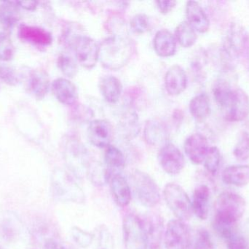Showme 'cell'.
<instances>
[{
  "instance_id": "1",
  "label": "cell",
  "mask_w": 249,
  "mask_h": 249,
  "mask_svg": "<svg viewBox=\"0 0 249 249\" xmlns=\"http://www.w3.org/2000/svg\"><path fill=\"white\" fill-rule=\"evenodd\" d=\"M135 51L136 45L132 39L122 35H115L101 44L99 59L105 68L120 70L130 61Z\"/></svg>"
},
{
  "instance_id": "2",
  "label": "cell",
  "mask_w": 249,
  "mask_h": 249,
  "mask_svg": "<svg viewBox=\"0 0 249 249\" xmlns=\"http://www.w3.org/2000/svg\"><path fill=\"white\" fill-rule=\"evenodd\" d=\"M246 207V200L236 193L219 194L215 203L214 228H233L244 216Z\"/></svg>"
},
{
  "instance_id": "3",
  "label": "cell",
  "mask_w": 249,
  "mask_h": 249,
  "mask_svg": "<svg viewBox=\"0 0 249 249\" xmlns=\"http://www.w3.org/2000/svg\"><path fill=\"white\" fill-rule=\"evenodd\" d=\"M130 179L133 191L141 204L146 208H153L159 203L160 189L150 175L136 170L132 173Z\"/></svg>"
},
{
  "instance_id": "4",
  "label": "cell",
  "mask_w": 249,
  "mask_h": 249,
  "mask_svg": "<svg viewBox=\"0 0 249 249\" xmlns=\"http://www.w3.org/2000/svg\"><path fill=\"white\" fill-rule=\"evenodd\" d=\"M51 187L54 197L60 201L82 204L86 195L77 181L69 174L60 172L52 178Z\"/></svg>"
},
{
  "instance_id": "5",
  "label": "cell",
  "mask_w": 249,
  "mask_h": 249,
  "mask_svg": "<svg viewBox=\"0 0 249 249\" xmlns=\"http://www.w3.org/2000/svg\"><path fill=\"white\" fill-rule=\"evenodd\" d=\"M164 199L170 210L178 220H189L193 214L192 202L184 189L169 183L163 190Z\"/></svg>"
},
{
  "instance_id": "6",
  "label": "cell",
  "mask_w": 249,
  "mask_h": 249,
  "mask_svg": "<svg viewBox=\"0 0 249 249\" xmlns=\"http://www.w3.org/2000/svg\"><path fill=\"white\" fill-rule=\"evenodd\" d=\"M249 40V35L247 29L240 23H232L224 41V58L230 61L244 55Z\"/></svg>"
},
{
  "instance_id": "7",
  "label": "cell",
  "mask_w": 249,
  "mask_h": 249,
  "mask_svg": "<svg viewBox=\"0 0 249 249\" xmlns=\"http://www.w3.org/2000/svg\"><path fill=\"white\" fill-rule=\"evenodd\" d=\"M125 249H149L147 238L141 218L127 214L123 222Z\"/></svg>"
},
{
  "instance_id": "8",
  "label": "cell",
  "mask_w": 249,
  "mask_h": 249,
  "mask_svg": "<svg viewBox=\"0 0 249 249\" xmlns=\"http://www.w3.org/2000/svg\"><path fill=\"white\" fill-rule=\"evenodd\" d=\"M191 231L187 224L178 219L170 221L165 228V246L166 249H186L191 241Z\"/></svg>"
},
{
  "instance_id": "9",
  "label": "cell",
  "mask_w": 249,
  "mask_h": 249,
  "mask_svg": "<svg viewBox=\"0 0 249 249\" xmlns=\"http://www.w3.org/2000/svg\"><path fill=\"white\" fill-rule=\"evenodd\" d=\"M74 41V51L79 64L85 68H93L99 60V45L89 37H79Z\"/></svg>"
},
{
  "instance_id": "10",
  "label": "cell",
  "mask_w": 249,
  "mask_h": 249,
  "mask_svg": "<svg viewBox=\"0 0 249 249\" xmlns=\"http://www.w3.org/2000/svg\"><path fill=\"white\" fill-rule=\"evenodd\" d=\"M223 111L228 121L237 122L245 119L249 114V97L247 94L240 88L234 89Z\"/></svg>"
},
{
  "instance_id": "11",
  "label": "cell",
  "mask_w": 249,
  "mask_h": 249,
  "mask_svg": "<svg viewBox=\"0 0 249 249\" xmlns=\"http://www.w3.org/2000/svg\"><path fill=\"white\" fill-rule=\"evenodd\" d=\"M160 165L169 175L180 173L185 166V159L181 151L171 143L164 145L158 153Z\"/></svg>"
},
{
  "instance_id": "12",
  "label": "cell",
  "mask_w": 249,
  "mask_h": 249,
  "mask_svg": "<svg viewBox=\"0 0 249 249\" xmlns=\"http://www.w3.org/2000/svg\"><path fill=\"white\" fill-rule=\"evenodd\" d=\"M209 148L207 138L199 133L191 134L184 143V152L194 165L203 163Z\"/></svg>"
},
{
  "instance_id": "13",
  "label": "cell",
  "mask_w": 249,
  "mask_h": 249,
  "mask_svg": "<svg viewBox=\"0 0 249 249\" xmlns=\"http://www.w3.org/2000/svg\"><path fill=\"white\" fill-rule=\"evenodd\" d=\"M88 135L90 143L96 147H108L113 137L112 125L107 120H94L89 125Z\"/></svg>"
},
{
  "instance_id": "14",
  "label": "cell",
  "mask_w": 249,
  "mask_h": 249,
  "mask_svg": "<svg viewBox=\"0 0 249 249\" xmlns=\"http://www.w3.org/2000/svg\"><path fill=\"white\" fill-rule=\"evenodd\" d=\"M141 219L146 232L149 249H160L163 233V221L160 216L150 214Z\"/></svg>"
},
{
  "instance_id": "15",
  "label": "cell",
  "mask_w": 249,
  "mask_h": 249,
  "mask_svg": "<svg viewBox=\"0 0 249 249\" xmlns=\"http://www.w3.org/2000/svg\"><path fill=\"white\" fill-rule=\"evenodd\" d=\"M186 15L189 24L200 33H206L209 31L210 21L198 2L190 1L186 6Z\"/></svg>"
},
{
  "instance_id": "16",
  "label": "cell",
  "mask_w": 249,
  "mask_h": 249,
  "mask_svg": "<svg viewBox=\"0 0 249 249\" xmlns=\"http://www.w3.org/2000/svg\"><path fill=\"white\" fill-rule=\"evenodd\" d=\"M52 91L55 98L64 105H74L78 99V94L74 83L64 77L57 78L53 82Z\"/></svg>"
},
{
  "instance_id": "17",
  "label": "cell",
  "mask_w": 249,
  "mask_h": 249,
  "mask_svg": "<svg viewBox=\"0 0 249 249\" xmlns=\"http://www.w3.org/2000/svg\"><path fill=\"white\" fill-rule=\"evenodd\" d=\"M165 89L169 95L176 96L182 93L187 86V77L182 67L174 65L167 71L165 77Z\"/></svg>"
},
{
  "instance_id": "18",
  "label": "cell",
  "mask_w": 249,
  "mask_h": 249,
  "mask_svg": "<svg viewBox=\"0 0 249 249\" xmlns=\"http://www.w3.org/2000/svg\"><path fill=\"white\" fill-rule=\"evenodd\" d=\"M110 189L114 200L120 207L124 208L130 204L131 192L127 180L121 173L111 175Z\"/></svg>"
},
{
  "instance_id": "19",
  "label": "cell",
  "mask_w": 249,
  "mask_h": 249,
  "mask_svg": "<svg viewBox=\"0 0 249 249\" xmlns=\"http://www.w3.org/2000/svg\"><path fill=\"white\" fill-rule=\"evenodd\" d=\"M19 37L23 40L39 46H48L52 43L53 38L51 33L37 26L21 24L19 27Z\"/></svg>"
},
{
  "instance_id": "20",
  "label": "cell",
  "mask_w": 249,
  "mask_h": 249,
  "mask_svg": "<svg viewBox=\"0 0 249 249\" xmlns=\"http://www.w3.org/2000/svg\"><path fill=\"white\" fill-rule=\"evenodd\" d=\"M210 189L207 185L202 184L194 190L192 201L193 213L200 220L207 219L209 211L210 201Z\"/></svg>"
},
{
  "instance_id": "21",
  "label": "cell",
  "mask_w": 249,
  "mask_h": 249,
  "mask_svg": "<svg viewBox=\"0 0 249 249\" xmlns=\"http://www.w3.org/2000/svg\"><path fill=\"white\" fill-rule=\"evenodd\" d=\"M155 52L161 57H172L177 51V39L166 29L158 31L153 40Z\"/></svg>"
},
{
  "instance_id": "22",
  "label": "cell",
  "mask_w": 249,
  "mask_h": 249,
  "mask_svg": "<svg viewBox=\"0 0 249 249\" xmlns=\"http://www.w3.org/2000/svg\"><path fill=\"white\" fill-rule=\"evenodd\" d=\"M222 181L228 185L243 187L249 184V165H232L224 170Z\"/></svg>"
},
{
  "instance_id": "23",
  "label": "cell",
  "mask_w": 249,
  "mask_h": 249,
  "mask_svg": "<svg viewBox=\"0 0 249 249\" xmlns=\"http://www.w3.org/2000/svg\"><path fill=\"white\" fill-rule=\"evenodd\" d=\"M101 93L109 103H116L122 93V84L115 76H107L102 77L99 83Z\"/></svg>"
},
{
  "instance_id": "24",
  "label": "cell",
  "mask_w": 249,
  "mask_h": 249,
  "mask_svg": "<svg viewBox=\"0 0 249 249\" xmlns=\"http://www.w3.org/2000/svg\"><path fill=\"white\" fill-rule=\"evenodd\" d=\"M29 87L35 97L42 99L49 91L50 77L43 70H35L31 73Z\"/></svg>"
},
{
  "instance_id": "25",
  "label": "cell",
  "mask_w": 249,
  "mask_h": 249,
  "mask_svg": "<svg viewBox=\"0 0 249 249\" xmlns=\"http://www.w3.org/2000/svg\"><path fill=\"white\" fill-rule=\"evenodd\" d=\"M19 7L17 1H4L0 4V23L4 29H12L18 22Z\"/></svg>"
},
{
  "instance_id": "26",
  "label": "cell",
  "mask_w": 249,
  "mask_h": 249,
  "mask_svg": "<svg viewBox=\"0 0 249 249\" xmlns=\"http://www.w3.org/2000/svg\"><path fill=\"white\" fill-rule=\"evenodd\" d=\"M145 140L152 146L164 143L168 138V133L165 126L156 120L147 121L144 128Z\"/></svg>"
},
{
  "instance_id": "27",
  "label": "cell",
  "mask_w": 249,
  "mask_h": 249,
  "mask_svg": "<svg viewBox=\"0 0 249 249\" xmlns=\"http://www.w3.org/2000/svg\"><path fill=\"white\" fill-rule=\"evenodd\" d=\"M190 111L197 121L206 119L212 111L209 96L206 94H200L193 97L190 101Z\"/></svg>"
},
{
  "instance_id": "28",
  "label": "cell",
  "mask_w": 249,
  "mask_h": 249,
  "mask_svg": "<svg viewBox=\"0 0 249 249\" xmlns=\"http://www.w3.org/2000/svg\"><path fill=\"white\" fill-rule=\"evenodd\" d=\"M105 163H106L107 170L112 174L121 173V171L124 169L125 160L123 152L118 148L109 145L107 147L105 154Z\"/></svg>"
},
{
  "instance_id": "29",
  "label": "cell",
  "mask_w": 249,
  "mask_h": 249,
  "mask_svg": "<svg viewBox=\"0 0 249 249\" xmlns=\"http://www.w3.org/2000/svg\"><path fill=\"white\" fill-rule=\"evenodd\" d=\"M176 39L181 46L190 48L197 41L196 31L189 24L188 22H181L178 25L175 32Z\"/></svg>"
},
{
  "instance_id": "30",
  "label": "cell",
  "mask_w": 249,
  "mask_h": 249,
  "mask_svg": "<svg viewBox=\"0 0 249 249\" xmlns=\"http://www.w3.org/2000/svg\"><path fill=\"white\" fill-rule=\"evenodd\" d=\"M234 89L228 81L218 79L213 86V94L215 100L222 109L225 108L232 96Z\"/></svg>"
},
{
  "instance_id": "31",
  "label": "cell",
  "mask_w": 249,
  "mask_h": 249,
  "mask_svg": "<svg viewBox=\"0 0 249 249\" xmlns=\"http://www.w3.org/2000/svg\"><path fill=\"white\" fill-rule=\"evenodd\" d=\"M186 249H214V245L210 234L205 230H201L198 231L196 237L192 238Z\"/></svg>"
},
{
  "instance_id": "32",
  "label": "cell",
  "mask_w": 249,
  "mask_h": 249,
  "mask_svg": "<svg viewBox=\"0 0 249 249\" xmlns=\"http://www.w3.org/2000/svg\"><path fill=\"white\" fill-rule=\"evenodd\" d=\"M203 163L208 172L212 175L216 174L221 163V153L218 148H209Z\"/></svg>"
},
{
  "instance_id": "33",
  "label": "cell",
  "mask_w": 249,
  "mask_h": 249,
  "mask_svg": "<svg viewBox=\"0 0 249 249\" xmlns=\"http://www.w3.org/2000/svg\"><path fill=\"white\" fill-rule=\"evenodd\" d=\"M57 64L63 74L67 77H73L77 74V63L70 56L61 54L58 58Z\"/></svg>"
},
{
  "instance_id": "34",
  "label": "cell",
  "mask_w": 249,
  "mask_h": 249,
  "mask_svg": "<svg viewBox=\"0 0 249 249\" xmlns=\"http://www.w3.org/2000/svg\"><path fill=\"white\" fill-rule=\"evenodd\" d=\"M15 47L9 35L0 33V60L8 61L13 59L15 56Z\"/></svg>"
},
{
  "instance_id": "35",
  "label": "cell",
  "mask_w": 249,
  "mask_h": 249,
  "mask_svg": "<svg viewBox=\"0 0 249 249\" xmlns=\"http://www.w3.org/2000/svg\"><path fill=\"white\" fill-rule=\"evenodd\" d=\"M233 154L238 160L246 161L249 158V134L244 132L234 148Z\"/></svg>"
},
{
  "instance_id": "36",
  "label": "cell",
  "mask_w": 249,
  "mask_h": 249,
  "mask_svg": "<svg viewBox=\"0 0 249 249\" xmlns=\"http://www.w3.org/2000/svg\"><path fill=\"white\" fill-rule=\"evenodd\" d=\"M71 236L79 247L86 249L91 245L95 235L87 231L83 230L78 227H73L71 229Z\"/></svg>"
},
{
  "instance_id": "37",
  "label": "cell",
  "mask_w": 249,
  "mask_h": 249,
  "mask_svg": "<svg viewBox=\"0 0 249 249\" xmlns=\"http://www.w3.org/2000/svg\"><path fill=\"white\" fill-rule=\"evenodd\" d=\"M115 241L112 233L105 226H101L98 233L97 247L96 249H114Z\"/></svg>"
},
{
  "instance_id": "38",
  "label": "cell",
  "mask_w": 249,
  "mask_h": 249,
  "mask_svg": "<svg viewBox=\"0 0 249 249\" xmlns=\"http://www.w3.org/2000/svg\"><path fill=\"white\" fill-rule=\"evenodd\" d=\"M122 128L124 133H127L129 137L137 135L139 131V123L136 114H130L124 117L122 122Z\"/></svg>"
},
{
  "instance_id": "39",
  "label": "cell",
  "mask_w": 249,
  "mask_h": 249,
  "mask_svg": "<svg viewBox=\"0 0 249 249\" xmlns=\"http://www.w3.org/2000/svg\"><path fill=\"white\" fill-rule=\"evenodd\" d=\"M130 27L136 34H143L149 28V20L144 14H137L133 16L130 20Z\"/></svg>"
},
{
  "instance_id": "40",
  "label": "cell",
  "mask_w": 249,
  "mask_h": 249,
  "mask_svg": "<svg viewBox=\"0 0 249 249\" xmlns=\"http://www.w3.org/2000/svg\"><path fill=\"white\" fill-rule=\"evenodd\" d=\"M0 78L9 86H15L18 84V79L16 72L10 66L0 65Z\"/></svg>"
},
{
  "instance_id": "41",
  "label": "cell",
  "mask_w": 249,
  "mask_h": 249,
  "mask_svg": "<svg viewBox=\"0 0 249 249\" xmlns=\"http://www.w3.org/2000/svg\"><path fill=\"white\" fill-rule=\"evenodd\" d=\"M227 241L228 249H249V243L244 237L234 234Z\"/></svg>"
},
{
  "instance_id": "42",
  "label": "cell",
  "mask_w": 249,
  "mask_h": 249,
  "mask_svg": "<svg viewBox=\"0 0 249 249\" xmlns=\"http://www.w3.org/2000/svg\"><path fill=\"white\" fill-rule=\"evenodd\" d=\"M156 4L160 11L163 14H166L175 7L177 1H172V0H170V1H157Z\"/></svg>"
},
{
  "instance_id": "43",
  "label": "cell",
  "mask_w": 249,
  "mask_h": 249,
  "mask_svg": "<svg viewBox=\"0 0 249 249\" xmlns=\"http://www.w3.org/2000/svg\"><path fill=\"white\" fill-rule=\"evenodd\" d=\"M44 249H68L66 248L61 243L58 242L55 240L49 238L45 241L44 244Z\"/></svg>"
},
{
  "instance_id": "44",
  "label": "cell",
  "mask_w": 249,
  "mask_h": 249,
  "mask_svg": "<svg viewBox=\"0 0 249 249\" xmlns=\"http://www.w3.org/2000/svg\"><path fill=\"white\" fill-rule=\"evenodd\" d=\"M17 2L19 7H22V8L24 9V10H30V11L36 10L38 4L37 1H17Z\"/></svg>"
},
{
  "instance_id": "45",
  "label": "cell",
  "mask_w": 249,
  "mask_h": 249,
  "mask_svg": "<svg viewBox=\"0 0 249 249\" xmlns=\"http://www.w3.org/2000/svg\"><path fill=\"white\" fill-rule=\"evenodd\" d=\"M244 57H246V60H247V65H248L249 68V40L248 45H247V48H246L245 53H244Z\"/></svg>"
},
{
  "instance_id": "46",
  "label": "cell",
  "mask_w": 249,
  "mask_h": 249,
  "mask_svg": "<svg viewBox=\"0 0 249 249\" xmlns=\"http://www.w3.org/2000/svg\"><path fill=\"white\" fill-rule=\"evenodd\" d=\"M0 249H1V248H0Z\"/></svg>"
}]
</instances>
